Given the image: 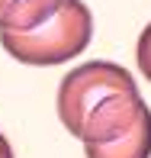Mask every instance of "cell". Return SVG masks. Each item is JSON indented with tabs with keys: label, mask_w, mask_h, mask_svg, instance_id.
<instances>
[{
	"label": "cell",
	"mask_w": 151,
	"mask_h": 158,
	"mask_svg": "<svg viewBox=\"0 0 151 158\" xmlns=\"http://www.w3.org/2000/svg\"><path fill=\"white\" fill-rule=\"evenodd\" d=\"M145 110L138 84L116 61H87L64 74L58 87V119L84 145L122 135Z\"/></svg>",
	"instance_id": "cell-1"
},
{
	"label": "cell",
	"mask_w": 151,
	"mask_h": 158,
	"mask_svg": "<svg viewBox=\"0 0 151 158\" xmlns=\"http://www.w3.org/2000/svg\"><path fill=\"white\" fill-rule=\"evenodd\" d=\"M93 35V16L81 0H61L58 10L42 26L26 32L0 29V42L16 61L26 64H61L87 48Z\"/></svg>",
	"instance_id": "cell-2"
},
{
	"label": "cell",
	"mask_w": 151,
	"mask_h": 158,
	"mask_svg": "<svg viewBox=\"0 0 151 158\" xmlns=\"http://www.w3.org/2000/svg\"><path fill=\"white\" fill-rule=\"evenodd\" d=\"M87 158H151V110L145 106L141 116L122 135L103 145H84Z\"/></svg>",
	"instance_id": "cell-3"
},
{
	"label": "cell",
	"mask_w": 151,
	"mask_h": 158,
	"mask_svg": "<svg viewBox=\"0 0 151 158\" xmlns=\"http://www.w3.org/2000/svg\"><path fill=\"white\" fill-rule=\"evenodd\" d=\"M61 0H0V29L6 32H26L42 26Z\"/></svg>",
	"instance_id": "cell-4"
},
{
	"label": "cell",
	"mask_w": 151,
	"mask_h": 158,
	"mask_svg": "<svg viewBox=\"0 0 151 158\" xmlns=\"http://www.w3.org/2000/svg\"><path fill=\"white\" fill-rule=\"evenodd\" d=\"M138 68H141V74L151 81V23L138 35Z\"/></svg>",
	"instance_id": "cell-5"
},
{
	"label": "cell",
	"mask_w": 151,
	"mask_h": 158,
	"mask_svg": "<svg viewBox=\"0 0 151 158\" xmlns=\"http://www.w3.org/2000/svg\"><path fill=\"white\" fill-rule=\"evenodd\" d=\"M0 158H13V148H10V142L3 139V132H0Z\"/></svg>",
	"instance_id": "cell-6"
}]
</instances>
